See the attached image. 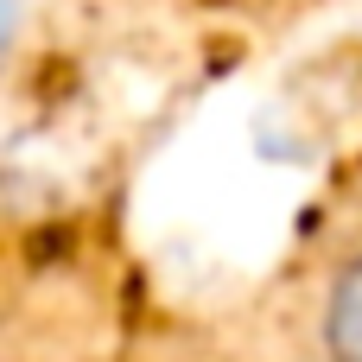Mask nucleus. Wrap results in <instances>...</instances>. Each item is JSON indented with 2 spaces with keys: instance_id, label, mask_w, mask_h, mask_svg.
I'll return each mask as SVG.
<instances>
[{
  "instance_id": "obj_1",
  "label": "nucleus",
  "mask_w": 362,
  "mask_h": 362,
  "mask_svg": "<svg viewBox=\"0 0 362 362\" xmlns=\"http://www.w3.org/2000/svg\"><path fill=\"white\" fill-rule=\"evenodd\" d=\"M318 356L362 362V242L337 261V274L318 299Z\"/></svg>"
}]
</instances>
